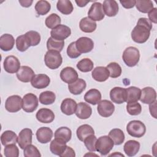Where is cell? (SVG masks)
Segmentation results:
<instances>
[{"label": "cell", "mask_w": 157, "mask_h": 157, "mask_svg": "<svg viewBox=\"0 0 157 157\" xmlns=\"http://www.w3.org/2000/svg\"><path fill=\"white\" fill-rule=\"evenodd\" d=\"M152 29V24L147 18H140L136 26L131 31L132 40L137 44H143L147 41Z\"/></svg>", "instance_id": "6da1fadb"}, {"label": "cell", "mask_w": 157, "mask_h": 157, "mask_svg": "<svg viewBox=\"0 0 157 157\" xmlns=\"http://www.w3.org/2000/svg\"><path fill=\"white\" fill-rule=\"evenodd\" d=\"M122 58L126 66L128 67H134L139 61V50L134 47H127L123 53Z\"/></svg>", "instance_id": "7a4b0ae2"}, {"label": "cell", "mask_w": 157, "mask_h": 157, "mask_svg": "<svg viewBox=\"0 0 157 157\" xmlns=\"http://www.w3.org/2000/svg\"><path fill=\"white\" fill-rule=\"evenodd\" d=\"M45 65L50 69H58L62 64L63 58L59 52L48 50L44 56Z\"/></svg>", "instance_id": "3957f363"}, {"label": "cell", "mask_w": 157, "mask_h": 157, "mask_svg": "<svg viewBox=\"0 0 157 157\" xmlns=\"http://www.w3.org/2000/svg\"><path fill=\"white\" fill-rule=\"evenodd\" d=\"M126 131L132 137L140 138L144 136L146 127L144 123L139 120H132L126 126Z\"/></svg>", "instance_id": "277c9868"}, {"label": "cell", "mask_w": 157, "mask_h": 157, "mask_svg": "<svg viewBox=\"0 0 157 157\" xmlns=\"http://www.w3.org/2000/svg\"><path fill=\"white\" fill-rule=\"evenodd\" d=\"M113 145V142L109 136H103L97 139L95 147L97 151L101 155L105 156L111 151Z\"/></svg>", "instance_id": "5b68a950"}, {"label": "cell", "mask_w": 157, "mask_h": 157, "mask_svg": "<svg viewBox=\"0 0 157 157\" xmlns=\"http://www.w3.org/2000/svg\"><path fill=\"white\" fill-rule=\"evenodd\" d=\"M38 106V98L33 93L26 94L22 99V109L28 113L33 112Z\"/></svg>", "instance_id": "8992f818"}, {"label": "cell", "mask_w": 157, "mask_h": 157, "mask_svg": "<svg viewBox=\"0 0 157 157\" xmlns=\"http://www.w3.org/2000/svg\"><path fill=\"white\" fill-rule=\"evenodd\" d=\"M71 34L70 28L64 25H59L50 31L51 37L59 41H64Z\"/></svg>", "instance_id": "52a82bcc"}, {"label": "cell", "mask_w": 157, "mask_h": 157, "mask_svg": "<svg viewBox=\"0 0 157 157\" xmlns=\"http://www.w3.org/2000/svg\"><path fill=\"white\" fill-rule=\"evenodd\" d=\"M5 108L7 111L15 113L22 108V99L18 95H12L8 97L5 102Z\"/></svg>", "instance_id": "ba28073f"}, {"label": "cell", "mask_w": 157, "mask_h": 157, "mask_svg": "<svg viewBox=\"0 0 157 157\" xmlns=\"http://www.w3.org/2000/svg\"><path fill=\"white\" fill-rule=\"evenodd\" d=\"M3 66L6 72L9 74H14L17 72L20 68V62L16 56L10 55L4 59Z\"/></svg>", "instance_id": "9c48e42d"}, {"label": "cell", "mask_w": 157, "mask_h": 157, "mask_svg": "<svg viewBox=\"0 0 157 157\" xmlns=\"http://www.w3.org/2000/svg\"><path fill=\"white\" fill-rule=\"evenodd\" d=\"M88 16L89 18L94 21L103 20L105 14L103 11L102 4L95 1L90 8L88 12Z\"/></svg>", "instance_id": "30bf717a"}, {"label": "cell", "mask_w": 157, "mask_h": 157, "mask_svg": "<svg viewBox=\"0 0 157 157\" xmlns=\"http://www.w3.org/2000/svg\"><path fill=\"white\" fill-rule=\"evenodd\" d=\"M75 46L80 53L90 52L94 47V42L88 37H81L75 41Z\"/></svg>", "instance_id": "8fae6325"}, {"label": "cell", "mask_w": 157, "mask_h": 157, "mask_svg": "<svg viewBox=\"0 0 157 157\" xmlns=\"http://www.w3.org/2000/svg\"><path fill=\"white\" fill-rule=\"evenodd\" d=\"M98 113L103 117L107 118L110 117L115 111V105L109 100L100 101L98 105Z\"/></svg>", "instance_id": "7c38bea8"}, {"label": "cell", "mask_w": 157, "mask_h": 157, "mask_svg": "<svg viewBox=\"0 0 157 157\" xmlns=\"http://www.w3.org/2000/svg\"><path fill=\"white\" fill-rule=\"evenodd\" d=\"M110 98L113 103L123 104L126 101V88L116 86L110 91Z\"/></svg>", "instance_id": "4fadbf2b"}, {"label": "cell", "mask_w": 157, "mask_h": 157, "mask_svg": "<svg viewBox=\"0 0 157 157\" xmlns=\"http://www.w3.org/2000/svg\"><path fill=\"white\" fill-rule=\"evenodd\" d=\"M33 131L29 128L23 129L18 136V144L21 149H24L27 145L31 144Z\"/></svg>", "instance_id": "5bb4252c"}, {"label": "cell", "mask_w": 157, "mask_h": 157, "mask_svg": "<svg viewBox=\"0 0 157 157\" xmlns=\"http://www.w3.org/2000/svg\"><path fill=\"white\" fill-rule=\"evenodd\" d=\"M156 99V92L152 87L147 86L141 90L140 101L145 104H150Z\"/></svg>", "instance_id": "9a60e30c"}, {"label": "cell", "mask_w": 157, "mask_h": 157, "mask_svg": "<svg viewBox=\"0 0 157 157\" xmlns=\"http://www.w3.org/2000/svg\"><path fill=\"white\" fill-rule=\"evenodd\" d=\"M17 77L20 82L27 83L32 80L35 74L34 71L29 66H22L17 72Z\"/></svg>", "instance_id": "2e32d148"}, {"label": "cell", "mask_w": 157, "mask_h": 157, "mask_svg": "<svg viewBox=\"0 0 157 157\" xmlns=\"http://www.w3.org/2000/svg\"><path fill=\"white\" fill-rule=\"evenodd\" d=\"M60 78L65 83H72L78 78L77 72L72 67H66L60 72Z\"/></svg>", "instance_id": "e0dca14e"}, {"label": "cell", "mask_w": 157, "mask_h": 157, "mask_svg": "<svg viewBox=\"0 0 157 157\" xmlns=\"http://www.w3.org/2000/svg\"><path fill=\"white\" fill-rule=\"evenodd\" d=\"M50 83V77L44 74L35 75L31 81V85L37 89H43L47 87Z\"/></svg>", "instance_id": "ac0fdd59"}, {"label": "cell", "mask_w": 157, "mask_h": 157, "mask_svg": "<svg viewBox=\"0 0 157 157\" xmlns=\"http://www.w3.org/2000/svg\"><path fill=\"white\" fill-rule=\"evenodd\" d=\"M36 117L40 123H50L55 119V114L53 112L49 109L42 108L37 111Z\"/></svg>", "instance_id": "d6986e66"}, {"label": "cell", "mask_w": 157, "mask_h": 157, "mask_svg": "<svg viewBox=\"0 0 157 157\" xmlns=\"http://www.w3.org/2000/svg\"><path fill=\"white\" fill-rule=\"evenodd\" d=\"M102 9L104 14L112 17L118 13L119 7L117 2L115 0H105L103 2Z\"/></svg>", "instance_id": "ffe728a7"}, {"label": "cell", "mask_w": 157, "mask_h": 157, "mask_svg": "<svg viewBox=\"0 0 157 157\" xmlns=\"http://www.w3.org/2000/svg\"><path fill=\"white\" fill-rule=\"evenodd\" d=\"M53 136L52 130L48 127L39 128L36 132V138L41 144H47L49 142Z\"/></svg>", "instance_id": "44dd1931"}, {"label": "cell", "mask_w": 157, "mask_h": 157, "mask_svg": "<svg viewBox=\"0 0 157 157\" xmlns=\"http://www.w3.org/2000/svg\"><path fill=\"white\" fill-rule=\"evenodd\" d=\"M75 113L78 118L85 120L91 115L92 109L88 104L81 102L77 104Z\"/></svg>", "instance_id": "7402d4cb"}, {"label": "cell", "mask_w": 157, "mask_h": 157, "mask_svg": "<svg viewBox=\"0 0 157 157\" xmlns=\"http://www.w3.org/2000/svg\"><path fill=\"white\" fill-rule=\"evenodd\" d=\"M77 102L71 98L64 99L61 104V110L66 115H71L75 113L77 108Z\"/></svg>", "instance_id": "603a6c76"}, {"label": "cell", "mask_w": 157, "mask_h": 157, "mask_svg": "<svg viewBox=\"0 0 157 157\" xmlns=\"http://www.w3.org/2000/svg\"><path fill=\"white\" fill-rule=\"evenodd\" d=\"M91 76L97 82H105L109 77V71L106 67L98 66L92 71Z\"/></svg>", "instance_id": "cb8c5ba5"}, {"label": "cell", "mask_w": 157, "mask_h": 157, "mask_svg": "<svg viewBox=\"0 0 157 157\" xmlns=\"http://www.w3.org/2000/svg\"><path fill=\"white\" fill-rule=\"evenodd\" d=\"M15 44V39L10 34H4L0 37V48L2 50L7 52L11 50Z\"/></svg>", "instance_id": "d4e9b609"}, {"label": "cell", "mask_w": 157, "mask_h": 157, "mask_svg": "<svg viewBox=\"0 0 157 157\" xmlns=\"http://www.w3.org/2000/svg\"><path fill=\"white\" fill-rule=\"evenodd\" d=\"M66 143L55 138V139L52 140L50 145V150L51 152L53 154L59 156H62V155L66 150Z\"/></svg>", "instance_id": "484cf974"}, {"label": "cell", "mask_w": 157, "mask_h": 157, "mask_svg": "<svg viewBox=\"0 0 157 157\" xmlns=\"http://www.w3.org/2000/svg\"><path fill=\"white\" fill-rule=\"evenodd\" d=\"M86 82L82 78H77L75 82L68 85V89L74 95L81 94L86 88Z\"/></svg>", "instance_id": "4316f807"}, {"label": "cell", "mask_w": 157, "mask_h": 157, "mask_svg": "<svg viewBox=\"0 0 157 157\" xmlns=\"http://www.w3.org/2000/svg\"><path fill=\"white\" fill-rule=\"evenodd\" d=\"M140 143L134 140H128L123 146V150L128 156H135L140 149Z\"/></svg>", "instance_id": "83f0119b"}, {"label": "cell", "mask_w": 157, "mask_h": 157, "mask_svg": "<svg viewBox=\"0 0 157 157\" xmlns=\"http://www.w3.org/2000/svg\"><path fill=\"white\" fill-rule=\"evenodd\" d=\"M96 23L88 17H84L82 18L79 22V28L80 30L84 33H93L96 30Z\"/></svg>", "instance_id": "f1b7e54d"}, {"label": "cell", "mask_w": 157, "mask_h": 157, "mask_svg": "<svg viewBox=\"0 0 157 157\" xmlns=\"http://www.w3.org/2000/svg\"><path fill=\"white\" fill-rule=\"evenodd\" d=\"M84 99L86 102L94 105L98 104L101 101V93L97 89H91L85 93Z\"/></svg>", "instance_id": "f546056e"}, {"label": "cell", "mask_w": 157, "mask_h": 157, "mask_svg": "<svg viewBox=\"0 0 157 157\" xmlns=\"http://www.w3.org/2000/svg\"><path fill=\"white\" fill-rule=\"evenodd\" d=\"M54 136L55 139L67 143L72 137V131L69 128L63 126L59 128L55 131Z\"/></svg>", "instance_id": "4dcf8cb0"}, {"label": "cell", "mask_w": 157, "mask_h": 157, "mask_svg": "<svg viewBox=\"0 0 157 157\" xmlns=\"http://www.w3.org/2000/svg\"><path fill=\"white\" fill-rule=\"evenodd\" d=\"M1 142L2 145L5 147L10 144H16L18 142V137L13 131L7 130L1 134Z\"/></svg>", "instance_id": "1f68e13d"}, {"label": "cell", "mask_w": 157, "mask_h": 157, "mask_svg": "<svg viewBox=\"0 0 157 157\" xmlns=\"http://www.w3.org/2000/svg\"><path fill=\"white\" fill-rule=\"evenodd\" d=\"M126 102H137L140 98L141 90L136 86H130L126 88Z\"/></svg>", "instance_id": "d6a6232c"}, {"label": "cell", "mask_w": 157, "mask_h": 157, "mask_svg": "<svg viewBox=\"0 0 157 157\" xmlns=\"http://www.w3.org/2000/svg\"><path fill=\"white\" fill-rule=\"evenodd\" d=\"M76 134L78 139L80 141L83 142L86 137L91 134H94V131L90 125L85 124L80 126L77 129Z\"/></svg>", "instance_id": "836d02e7"}, {"label": "cell", "mask_w": 157, "mask_h": 157, "mask_svg": "<svg viewBox=\"0 0 157 157\" xmlns=\"http://www.w3.org/2000/svg\"><path fill=\"white\" fill-rule=\"evenodd\" d=\"M109 136L113 140L114 145H120L124 140L125 136L123 131L118 128L112 129L109 133Z\"/></svg>", "instance_id": "e575fe53"}, {"label": "cell", "mask_w": 157, "mask_h": 157, "mask_svg": "<svg viewBox=\"0 0 157 157\" xmlns=\"http://www.w3.org/2000/svg\"><path fill=\"white\" fill-rule=\"evenodd\" d=\"M56 8L64 15H69L74 10L73 5L71 1L69 0H59L56 4Z\"/></svg>", "instance_id": "d590c367"}, {"label": "cell", "mask_w": 157, "mask_h": 157, "mask_svg": "<svg viewBox=\"0 0 157 157\" xmlns=\"http://www.w3.org/2000/svg\"><path fill=\"white\" fill-rule=\"evenodd\" d=\"M29 47H31V42L25 34L17 37L16 47L18 51L23 52L26 51Z\"/></svg>", "instance_id": "8d00e7d4"}, {"label": "cell", "mask_w": 157, "mask_h": 157, "mask_svg": "<svg viewBox=\"0 0 157 157\" xmlns=\"http://www.w3.org/2000/svg\"><path fill=\"white\" fill-rule=\"evenodd\" d=\"M135 6L139 12L144 13H148L154 8L152 1L150 0L136 1Z\"/></svg>", "instance_id": "74e56055"}, {"label": "cell", "mask_w": 157, "mask_h": 157, "mask_svg": "<svg viewBox=\"0 0 157 157\" xmlns=\"http://www.w3.org/2000/svg\"><path fill=\"white\" fill-rule=\"evenodd\" d=\"M39 102L44 105H50L54 103L56 99L55 94L51 91L42 92L39 95Z\"/></svg>", "instance_id": "f35d334b"}, {"label": "cell", "mask_w": 157, "mask_h": 157, "mask_svg": "<svg viewBox=\"0 0 157 157\" xmlns=\"http://www.w3.org/2000/svg\"><path fill=\"white\" fill-rule=\"evenodd\" d=\"M51 9L50 4L47 1H39L35 5V10L36 13L39 15H46Z\"/></svg>", "instance_id": "ab89813d"}, {"label": "cell", "mask_w": 157, "mask_h": 157, "mask_svg": "<svg viewBox=\"0 0 157 157\" xmlns=\"http://www.w3.org/2000/svg\"><path fill=\"white\" fill-rule=\"evenodd\" d=\"M64 46V40L59 41L55 40L52 37H49L47 41V48L48 50H54L61 52Z\"/></svg>", "instance_id": "60d3db41"}, {"label": "cell", "mask_w": 157, "mask_h": 157, "mask_svg": "<svg viewBox=\"0 0 157 157\" xmlns=\"http://www.w3.org/2000/svg\"><path fill=\"white\" fill-rule=\"evenodd\" d=\"M94 67L93 62L89 58H83L77 64V69L83 72H88L92 71Z\"/></svg>", "instance_id": "b9f144b4"}, {"label": "cell", "mask_w": 157, "mask_h": 157, "mask_svg": "<svg viewBox=\"0 0 157 157\" xmlns=\"http://www.w3.org/2000/svg\"><path fill=\"white\" fill-rule=\"evenodd\" d=\"M61 21V18L56 13H52L46 18L45 24L48 28L53 29L56 26L60 25Z\"/></svg>", "instance_id": "7bdbcfd3"}, {"label": "cell", "mask_w": 157, "mask_h": 157, "mask_svg": "<svg viewBox=\"0 0 157 157\" xmlns=\"http://www.w3.org/2000/svg\"><path fill=\"white\" fill-rule=\"evenodd\" d=\"M106 67L109 71V76L113 78H117L121 74V67L117 63L112 62L109 63Z\"/></svg>", "instance_id": "ee69618b"}, {"label": "cell", "mask_w": 157, "mask_h": 157, "mask_svg": "<svg viewBox=\"0 0 157 157\" xmlns=\"http://www.w3.org/2000/svg\"><path fill=\"white\" fill-rule=\"evenodd\" d=\"M126 110L131 115H137L141 113L142 107L138 102L127 103Z\"/></svg>", "instance_id": "f6af8a7d"}, {"label": "cell", "mask_w": 157, "mask_h": 157, "mask_svg": "<svg viewBox=\"0 0 157 157\" xmlns=\"http://www.w3.org/2000/svg\"><path fill=\"white\" fill-rule=\"evenodd\" d=\"M23 155L25 157H40L41 154L37 147L32 144L27 145L24 149Z\"/></svg>", "instance_id": "bcb514c9"}, {"label": "cell", "mask_w": 157, "mask_h": 157, "mask_svg": "<svg viewBox=\"0 0 157 157\" xmlns=\"http://www.w3.org/2000/svg\"><path fill=\"white\" fill-rule=\"evenodd\" d=\"M4 151V155L6 157H18L19 156V150L15 144L6 146Z\"/></svg>", "instance_id": "7dc6e473"}, {"label": "cell", "mask_w": 157, "mask_h": 157, "mask_svg": "<svg viewBox=\"0 0 157 157\" xmlns=\"http://www.w3.org/2000/svg\"><path fill=\"white\" fill-rule=\"evenodd\" d=\"M31 42V46H36L40 42V35L36 31H29L25 33Z\"/></svg>", "instance_id": "c3c4849f"}, {"label": "cell", "mask_w": 157, "mask_h": 157, "mask_svg": "<svg viewBox=\"0 0 157 157\" xmlns=\"http://www.w3.org/2000/svg\"><path fill=\"white\" fill-rule=\"evenodd\" d=\"M97 140L96 137L94 134H91L87 137H86L84 140V144L87 150H88L90 151H96L95 145Z\"/></svg>", "instance_id": "681fc988"}, {"label": "cell", "mask_w": 157, "mask_h": 157, "mask_svg": "<svg viewBox=\"0 0 157 157\" xmlns=\"http://www.w3.org/2000/svg\"><path fill=\"white\" fill-rule=\"evenodd\" d=\"M67 54L71 58H77L80 56L81 53L77 50L75 46V42H71L67 48Z\"/></svg>", "instance_id": "f907efd6"}, {"label": "cell", "mask_w": 157, "mask_h": 157, "mask_svg": "<svg viewBox=\"0 0 157 157\" xmlns=\"http://www.w3.org/2000/svg\"><path fill=\"white\" fill-rule=\"evenodd\" d=\"M156 15H157V9L156 7L153 8L150 12H148V18L149 20L151 23H157V18H156Z\"/></svg>", "instance_id": "816d5d0a"}, {"label": "cell", "mask_w": 157, "mask_h": 157, "mask_svg": "<svg viewBox=\"0 0 157 157\" xmlns=\"http://www.w3.org/2000/svg\"><path fill=\"white\" fill-rule=\"evenodd\" d=\"M121 6L125 9H131L134 7L136 4V1L130 0V1H120Z\"/></svg>", "instance_id": "f5cc1de1"}, {"label": "cell", "mask_w": 157, "mask_h": 157, "mask_svg": "<svg viewBox=\"0 0 157 157\" xmlns=\"http://www.w3.org/2000/svg\"><path fill=\"white\" fill-rule=\"evenodd\" d=\"M64 156L75 157V153L74 150L71 147L67 146L66 150L64 151V152L63 153V154L61 156V157H64Z\"/></svg>", "instance_id": "db71d44e"}, {"label": "cell", "mask_w": 157, "mask_h": 157, "mask_svg": "<svg viewBox=\"0 0 157 157\" xmlns=\"http://www.w3.org/2000/svg\"><path fill=\"white\" fill-rule=\"evenodd\" d=\"M156 103L157 101H155V102H153V103L150 104L149 106V110H150V112L151 115V116H153L155 118H156Z\"/></svg>", "instance_id": "11a10c76"}, {"label": "cell", "mask_w": 157, "mask_h": 157, "mask_svg": "<svg viewBox=\"0 0 157 157\" xmlns=\"http://www.w3.org/2000/svg\"><path fill=\"white\" fill-rule=\"evenodd\" d=\"M33 1H29V0H19V3L22 7H30L33 4Z\"/></svg>", "instance_id": "9f6ffc18"}, {"label": "cell", "mask_w": 157, "mask_h": 157, "mask_svg": "<svg viewBox=\"0 0 157 157\" xmlns=\"http://www.w3.org/2000/svg\"><path fill=\"white\" fill-rule=\"evenodd\" d=\"M90 1H84V0H78V1H75V2L77 4V5L78 7H83L86 6V4L88 3H89Z\"/></svg>", "instance_id": "6f0895ef"}]
</instances>
